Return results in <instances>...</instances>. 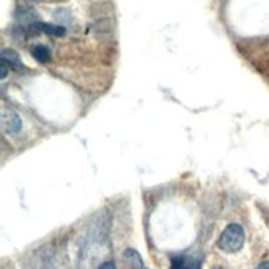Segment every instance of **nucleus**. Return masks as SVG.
Instances as JSON below:
<instances>
[{"instance_id":"nucleus-4","label":"nucleus","mask_w":269,"mask_h":269,"mask_svg":"<svg viewBox=\"0 0 269 269\" xmlns=\"http://www.w3.org/2000/svg\"><path fill=\"white\" fill-rule=\"evenodd\" d=\"M2 60H5L10 67H14L15 70H22L24 65H22V62L19 59V55L15 53L14 50H4L2 51Z\"/></svg>"},{"instance_id":"nucleus-9","label":"nucleus","mask_w":269,"mask_h":269,"mask_svg":"<svg viewBox=\"0 0 269 269\" xmlns=\"http://www.w3.org/2000/svg\"><path fill=\"white\" fill-rule=\"evenodd\" d=\"M100 269H117V267H115V264H113V262L108 261V262H103V264L100 266Z\"/></svg>"},{"instance_id":"nucleus-1","label":"nucleus","mask_w":269,"mask_h":269,"mask_svg":"<svg viewBox=\"0 0 269 269\" xmlns=\"http://www.w3.org/2000/svg\"><path fill=\"white\" fill-rule=\"evenodd\" d=\"M244 246V231L239 225H230L221 233L218 248L225 253H238Z\"/></svg>"},{"instance_id":"nucleus-3","label":"nucleus","mask_w":269,"mask_h":269,"mask_svg":"<svg viewBox=\"0 0 269 269\" xmlns=\"http://www.w3.org/2000/svg\"><path fill=\"white\" fill-rule=\"evenodd\" d=\"M201 261H194L193 257H185V256H176L171 259V269H199Z\"/></svg>"},{"instance_id":"nucleus-5","label":"nucleus","mask_w":269,"mask_h":269,"mask_svg":"<svg viewBox=\"0 0 269 269\" xmlns=\"http://www.w3.org/2000/svg\"><path fill=\"white\" fill-rule=\"evenodd\" d=\"M123 257H125V261H127L130 266H133L136 269H143V261H141L140 254L136 253L135 249H127L123 253Z\"/></svg>"},{"instance_id":"nucleus-11","label":"nucleus","mask_w":269,"mask_h":269,"mask_svg":"<svg viewBox=\"0 0 269 269\" xmlns=\"http://www.w3.org/2000/svg\"><path fill=\"white\" fill-rule=\"evenodd\" d=\"M214 269H223V267H214Z\"/></svg>"},{"instance_id":"nucleus-6","label":"nucleus","mask_w":269,"mask_h":269,"mask_svg":"<svg viewBox=\"0 0 269 269\" xmlns=\"http://www.w3.org/2000/svg\"><path fill=\"white\" fill-rule=\"evenodd\" d=\"M32 55H33V59H37L40 62V64H47V62L51 59L50 50L45 47V45H37V47H33Z\"/></svg>"},{"instance_id":"nucleus-7","label":"nucleus","mask_w":269,"mask_h":269,"mask_svg":"<svg viewBox=\"0 0 269 269\" xmlns=\"http://www.w3.org/2000/svg\"><path fill=\"white\" fill-rule=\"evenodd\" d=\"M38 27L42 28L43 32L51 33V35H57V37H62V35H65V28H64V27H57V25H47V24H38Z\"/></svg>"},{"instance_id":"nucleus-2","label":"nucleus","mask_w":269,"mask_h":269,"mask_svg":"<svg viewBox=\"0 0 269 269\" xmlns=\"http://www.w3.org/2000/svg\"><path fill=\"white\" fill-rule=\"evenodd\" d=\"M22 127V120L12 110H2V128L5 133H17Z\"/></svg>"},{"instance_id":"nucleus-10","label":"nucleus","mask_w":269,"mask_h":269,"mask_svg":"<svg viewBox=\"0 0 269 269\" xmlns=\"http://www.w3.org/2000/svg\"><path fill=\"white\" fill-rule=\"evenodd\" d=\"M257 269H269V261H266V262H261V264L257 266Z\"/></svg>"},{"instance_id":"nucleus-8","label":"nucleus","mask_w":269,"mask_h":269,"mask_svg":"<svg viewBox=\"0 0 269 269\" xmlns=\"http://www.w3.org/2000/svg\"><path fill=\"white\" fill-rule=\"evenodd\" d=\"M10 65L7 64V62H5V60H2V75H0V77H2V78H5V77H7V68H9Z\"/></svg>"}]
</instances>
